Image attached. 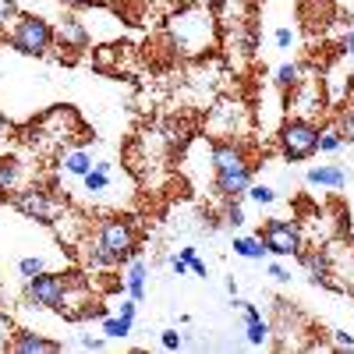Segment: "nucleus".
<instances>
[{
  "label": "nucleus",
  "instance_id": "obj_15",
  "mask_svg": "<svg viewBox=\"0 0 354 354\" xmlns=\"http://www.w3.org/2000/svg\"><path fill=\"white\" fill-rule=\"evenodd\" d=\"M21 188V163L15 156H0V195Z\"/></svg>",
  "mask_w": 354,
  "mask_h": 354
},
{
  "label": "nucleus",
  "instance_id": "obj_28",
  "mask_svg": "<svg viewBox=\"0 0 354 354\" xmlns=\"http://www.w3.org/2000/svg\"><path fill=\"white\" fill-rule=\"evenodd\" d=\"M160 344H163L167 351H177V347H185V337L177 333V330H163V333H160Z\"/></svg>",
  "mask_w": 354,
  "mask_h": 354
},
{
  "label": "nucleus",
  "instance_id": "obj_21",
  "mask_svg": "<svg viewBox=\"0 0 354 354\" xmlns=\"http://www.w3.org/2000/svg\"><path fill=\"white\" fill-rule=\"evenodd\" d=\"M82 181H85V192L100 195V192H106V185H110V174H106V170H100V167H93V170H88V174L82 177Z\"/></svg>",
  "mask_w": 354,
  "mask_h": 354
},
{
  "label": "nucleus",
  "instance_id": "obj_19",
  "mask_svg": "<svg viewBox=\"0 0 354 354\" xmlns=\"http://www.w3.org/2000/svg\"><path fill=\"white\" fill-rule=\"evenodd\" d=\"M273 82H277L280 93H290V88L301 82V68H298V64H280L277 75H273Z\"/></svg>",
  "mask_w": 354,
  "mask_h": 354
},
{
  "label": "nucleus",
  "instance_id": "obj_20",
  "mask_svg": "<svg viewBox=\"0 0 354 354\" xmlns=\"http://www.w3.org/2000/svg\"><path fill=\"white\" fill-rule=\"evenodd\" d=\"M344 149V138L337 128H319V153H340Z\"/></svg>",
  "mask_w": 354,
  "mask_h": 354
},
{
  "label": "nucleus",
  "instance_id": "obj_27",
  "mask_svg": "<svg viewBox=\"0 0 354 354\" xmlns=\"http://www.w3.org/2000/svg\"><path fill=\"white\" fill-rule=\"evenodd\" d=\"M113 57H117V46H100V50H96V57H93V64H96L100 71H106Z\"/></svg>",
  "mask_w": 354,
  "mask_h": 354
},
{
  "label": "nucleus",
  "instance_id": "obj_1",
  "mask_svg": "<svg viewBox=\"0 0 354 354\" xmlns=\"http://www.w3.org/2000/svg\"><path fill=\"white\" fill-rule=\"evenodd\" d=\"M213 170H216V195L223 198H238L248 192L252 185V163H248V149L234 138H220L213 142Z\"/></svg>",
  "mask_w": 354,
  "mask_h": 354
},
{
  "label": "nucleus",
  "instance_id": "obj_11",
  "mask_svg": "<svg viewBox=\"0 0 354 354\" xmlns=\"http://www.w3.org/2000/svg\"><path fill=\"white\" fill-rule=\"evenodd\" d=\"M8 351H11V354H57V351H61V344L46 340V337H39V333H28V330H15Z\"/></svg>",
  "mask_w": 354,
  "mask_h": 354
},
{
  "label": "nucleus",
  "instance_id": "obj_7",
  "mask_svg": "<svg viewBox=\"0 0 354 354\" xmlns=\"http://www.w3.org/2000/svg\"><path fill=\"white\" fill-rule=\"evenodd\" d=\"M96 241L121 262V259H131L138 252V234L131 227V220L124 216H103L100 227H96Z\"/></svg>",
  "mask_w": 354,
  "mask_h": 354
},
{
  "label": "nucleus",
  "instance_id": "obj_31",
  "mask_svg": "<svg viewBox=\"0 0 354 354\" xmlns=\"http://www.w3.org/2000/svg\"><path fill=\"white\" fill-rule=\"evenodd\" d=\"M170 270H174L177 277H188V273H192V266H188L181 255H174V259H170Z\"/></svg>",
  "mask_w": 354,
  "mask_h": 354
},
{
  "label": "nucleus",
  "instance_id": "obj_37",
  "mask_svg": "<svg viewBox=\"0 0 354 354\" xmlns=\"http://www.w3.org/2000/svg\"><path fill=\"white\" fill-rule=\"evenodd\" d=\"M188 266H192V273H195V277H209V270H205V262H202V259H192Z\"/></svg>",
  "mask_w": 354,
  "mask_h": 354
},
{
  "label": "nucleus",
  "instance_id": "obj_38",
  "mask_svg": "<svg viewBox=\"0 0 354 354\" xmlns=\"http://www.w3.org/2000/svg\"><path fill=\"white\" fill-rule=\"evenodd\" d=\"M227 294H230V298H238V280H234V277H227Z\"/></svg>",
  "mask_w": 354,
  "mask_h": 354
},
{
  "label": "nucleus",
  "instance_id": "obj_18",
  "mask_svg": "<svg viewBox=\"0 0 354 354\" xmlns=\"http://www.w3.org/2000/svg\"><path fill=\"white\" fill-rule=\"evenodd\" d=\"M234 255H241V259H266L270 248L262 245V238H245V234H238V238H234Z\"/></svg>",
  "mask_w": 354,
  "mask_h": 354
},
{
  "label": "nucleus",
  "instance_id": "obj_36",
  "mask_svg": "<svg viewBox=\"0 0 354 354\" xmlns=\"http://www.w3.org/2000/svg\"><path fill=\"white\" fill-rule=\"evenodd\" d=\"M82 347L85 351H103V340L100 337H82Z\"/></svg>",
  "mask_w": 354,
  "mask_h": 354
},
{
  "label": "nucleus",
  "instance_id": "obj_14",
  "mask_svg": "<svg viewBox=\"0 0 354 354\" xmlns=\"http://www.w3.org/2000/svg\"><path fill=\"white\" fill-rule=\"evenodd\" d=\"M305 181L312 188H344L347 185V170L344 167H312L305 174Z\"/></svg>",
  "mask_w": 354,
  "mask_h": 354
},
{
  "label": "nucleus",
  "instance_id": "obj_32",
  "mask_svg": "<svg viewBox=\"0 0 354 354\" xmlns=\"http://www.w3.org/2000/svg\"><path fill=\"white\" fill-rule=\"evenodd\" d=\"M290 43H294V32H290V28H287V25H283V28H277V46H280V50H287Z\"/></svg>",
  "mask_w": 354,
  "mask_h": 354
},
{
  "label": "nucleus",
  "instance_id": "obj_40",
  "mask_svg": "<svg viewBox=\"0 0 354 354\" xmlns=\"http://www.w3.org/2000/svg\"><path fill=\"white\" fill-rule=\"evenodd\" d=\"M181 259H185V262H192V259H198V252L188 245V248H181Z\"/></svg>",
  "mask_w": 354,
  "mask_h": 354
},
{
  "label": "nucleus",
  "instance_id": "obj_41",
  "mask_svg": "<svg viewBox=\"0 0 354 354\" xmlns=\"http://www.w3.org/2000/svg\"><path fill=\"white\" fill-rule=\"evenodd\" d=\"M4 138H8V117L0 113V142H4Z\"/></svg>",
  "mask_w": 354,
  "mask_h": 354
},
{
  "label": "nucleus",
  "instance_id": "obj_34",
  "mask_svg": "<svg viewBox=\"0 0 354 354\" xmlns=\"http://www.w3.org/2000/svg\"><path fill=\"white\" fill-rule=\"evenodd\" d=\"M270 277H273L277 283H287V280H290V273L283 270V266H280V262H273V266H270Z\"/></svg>",
  "mask_w": 354,
  "mask_h": 354
},
{
  "label": "nucleus",
  "instance_id": "obj_6",
  "mask_svg": "<svg viewBox=\"0 0 354 354\" xmlns=\"http://www.w3.org/2000/svg\"><path fill=\"white\" fill-rule=\"evenodd\" d=\"M262 245L270 248V255H287V259H298L305 252V234L301 227L294 223V220H283V216H273V220H266L262 227Z\"/></svg>",
  "mask_w": 354,
  "mask_h": 354
},
{
  "label": "nucleus",
  "instance_id": "obj_26",
  "mask_svg": "<svg viewBox=\"0 0 354 354\" xmlns=\"http://www.w3.org/2000/svg\"><path fill=\"white\" fill-rule=\"evenodd\" d=\"M15 18H18V4L15 0H0V32H4Z\"/></svg>",
  "mask_w": 354,
  "mask_h": 354
},
{
  "label": "nucleus",
  "instance_id": "obj_23",
  "mask_svg": "<svg viewBox=\"0 0 354 354\" xmlns=\"http://www.w3.org/2000/svg\"><path fill=\"white\" fill-rule=\"evenodd\" d=\"M255 205H273V198H277V192L270 188V185H248V192H245Z\"/></svg>",
  "mask_w": 354,
  "mask_h": 354
},
{
  "label": "nucleus",
  "instance_id": "obj_13",
  "mask_svg": "<svg viewBox=\"0 0 354 354\" xmlns=\"http://www.w3.org/2000/svg\"><path fill=\"white\" fill-rule=\"evenodd\" d=\"M145 277H149V266H145L138 255H131L128 273H124V290H128V298H135V301L145 298Z\"/></svg>",
  "mask_w": 354,
  "mask_h": 354
},
{
  "label": "nucleus",
  "instance_id": "obj_29",
  "mask_svg": "<svg viewBox=\"0 0 354 354\" xmlns=\"http://www.w3.org/2000/svg\"><path fill=\"white\" fill-rule=\"evenodd\" d=\"M11 337H15L11 319H8V315H0V351H8V347H11Z\"/></svg>",
  "mask_w": 354,
  "mask_h": 354
},
{
  "label": "nucleus",
  "instance_id": "obj_30",
  "mask_svg": "<svg viewBox=\"0 0 354 354\" xmlns=\"http://www.w3.org/2000/svg\"><path fill=\"white\" fill-rule=\"evenodd\" d=\"M333 344H337L340 351H354V337H351L347 330H333Z\"/></svg>",
  "mask_w": 354,
  "mask_h": 354
},
{
  "label": "nucleus",
  "instance_id": "obj_10",
  "mask_svg": "<svg viewBox=\"0 0 354 354\" xmlns=\"http://www.w3.org/2000/svg\"><path fill=\"white\" fill-rule=\"evenodd\" d=\"M53 32H57V43H61V50H85L88 43H93V36H88V28L75 18V15H68L61 25H57L53 28Z\"/></svg>",
  "mask_w": 354,
  "mask_h": 354
},
{
  "label": "nucleus",
  "instance_id": "obj_24",
  "mask_svg": "<svg viewBox=\"0 0 354 354\" xmlns=\"http://www.w3.org/2000/svg\"><path fill=\"white\" fill-rule=\"evenodd\" d=\"M43 270H46V262H43L39 255H28V259H21V262H18V273H21L25 280H28V277H39Z\"/></svg>",
  "mask_w": 354,
  "mask_h": 354
},
{
  "label": "nucleus",
  "instance_id": "obj_42",
  "mask_svg": "<svg viewBox=\"0 0 354 354\" xmlns=\"http://www.w3.org/2000/svg\"><path fill=\"white\" fill-rule=\"evenodd\" d=\"M351 93H354V75H351Z\"/></svg>",
  "mask_w": 354,
  "mask_h": 354
},
{
  "label": "nucleus",
  "instance_id": "obj_17",
  "mask_svg": "<svg viewBox=\"0 0 354 354\" xmlns=\"http://www.w3.org/2000/svg\"><path fill=\"white\" fill-rule=\"evenodd\" d=\"M82 259H85V266H93V270H113V266H117V259H113L100 241H88V245L82 248Z\"/></svg>",
  "mask_w": 354,
  "mask_h": 354
},
{
  "label": "nucleus",
  "instance_id": "obj_33",
  "mask_svg": "<svg viewBox=\"0 0 354 354\" xmlns=\"http://www.w3.org/2000/svg\"><path fill=\"white\" fill-rule=\"evenodd\" d=\"M340 50H344V57H354V28H347V32H344Z\"/></svg>",
  "mask_w": 354,
  "mask_h": 354
},
{
  "label": "nucleus",
  "instance_id": "obj_25",
  "mask_svg": "<svg viewBox=\"0 0 354 354\" xmlns=\"http://www.w3.org/2000/svg\"><path fill=\"white\" fill-rule=\"evenodd\" d=\"M223 223H227V227H245V209L238 205V198H230L227 213H223Z\"/></svg>",
  "mask_w": 354,
  "mask_h": 354
},
{
  "label": "nucleus",
  "instance_id": "obj_22",
  "mask_svg": "<svg viewBox=\"0 0 354 354\" xmlns=\"http://www.w3.org/2000/svg\"><path fill=\"white\" fill-rule=\"evenodd\" d=\"M333 128L340 131L344 142H354V106H344V110L337 113V124H333Z\"/></svg>",
  "mask_w": 354,
  "mask_h": 354
},
{
  "label": "nucleus",
  "instance_id": "obj_12",
  "mask_svg": "<svg viewBox=\"0 0 354 354\" xmlns=\"http://www.w3.org/2000/svg\"><path fill=\"white\" fill-rule=\"evenodd\" d=\"M298 262L305 266V273H308V280L312 283H330V255L326 252H301L298 255Z\"/></svg>",
  "mask_w": 354,
  "mask_h": 354
},
{
  "label": "nucleus",
  "instance_id": "obj_5",
  "mask_svg": "<svg viewBox=\"0 0 354 354\" xmlns=\"http://www.w3.org/2000/svg\"><path fill=\"white\" fill-rule=\"evenodd\" d=\"M68 283L71 273H39V277H28L25 280V298L32 308H46V312H61L64 298H68Z\"/></svg>",
  "mask_w": 354,
  "mask_h": 354
},
{
  "label": "nucleus",
  "instance_id": "obj_35",
  "mask_svg": "<svg viewBox=\"0 0 354 354\" xmlns=\"http://www.w3.org/2000/svg\"><path fill=\"white\" fill-rule=\"evenodd\" d=\"M64 8H71V11H82V8H93L96 0H61Z\"/></svg>",
  "mask_w": 354,
  "mask_h": 354
},
{
  "label": "nucleus",
  "instance_id": "obj_9",
  "mask_svg": "<svg viewBox=\"0 0 354 354\" xmlns=\"http://www.w3.org/2000/svg\"><path fill=\"white\" fill-rule=\"evenodd\" d=\"M135 312H138V301L128 298V301H121V315H103V337L124 340L135 330Z\"/></svg>",
  "mask_w": 354,
  "mask_h": 354
},
{
  "label": "nucleus",
  "instance_id": "obj_3",
  "mask_svg": "<svg viewBox=\"0 0 354 354\" xmlns=\"http://www.w3.org/2000/svg\"><path fill=\"white\" fill-rule=\"evenodd\" d=\"M8 43L21 57H46L57 46V32H53V25L39 15H18L8 28Z\"/></svg>",
  "mask_w": 354,
  "mask_h": 354
},
{
  "label": "nucleus",
  "instance_id": "obj_39",
  "mask_svg": "<svg viewBox=\"0 0 354 354\" xmlns=\"http://www.w3.org/2000/svg\"><path fill=\"white\" fill-rule=\"evenodd\" d=\"M188 4H195V0H167V8H174V11L177 8H188Z\"/></svg>",
  "mask_w": 354,
  "mask_h": 354
},
{
  "label": "nucleus",
  "instance_id": "obj_8",
  "mask_svg": "<svg viewBox=\"0 0 354 354\" xmlns=\"http://www.w3.org/2000/svg\"><path fill=\"white\" fill-rule=\"evenodd\" d=\"M11 205L21 216L36 220V223H53V216H57V202L43 188H18V192H11Z\"/></svg>",
  "mask_w": 354,
  "mask_h": 354
},
{
  "label": "nucleus",
  "instance_id": "obj_4",
  "mask_svg": "<svg viewBox=\"0 0 354 354\" xmlns=\"http://www.w3.org/2000/svg\"><path fill=\"white\" fill-rule=\"evenodd\" d=\"M280 153L287 163H305L319 153V124L308 117H287L280 128Z\"/></svg>",
  "mask_w": 354,
  "mask_h": 354
},
{
  "label": "nucleus",
  "instance_id": "obj_16",
  "mask_svg": "<svg viewBox=\"0 0 354 354\" xmlns=\"http://www.w3.org/2000/svg\"><path fill=\"white\" fill-rule=\"evenodd\" d=\"M61 167H64L71 177H85V174L93 170L96 163H93V156H88L85 149H68V153L61 156Z\"/></svg>",
  "mask_w": 354,
  "mask_h": 354
},
{
  "label": "nucleus",
  "instance_id": "obj_2",
  "mask_svg": "<svg viewBox=\"0 0 354 354\" xmlns=\"http://www.w3.org/2000/svg\"><path fill=\"white\" fill-rule=\"evenodd\" d=\"M170 36L181 53H198L213 43V11H202L195 4L177 8L174 21H170Z\"/></svg>",
  "mask_w": 354,
  "mask_h": 354
}]
</instances>
